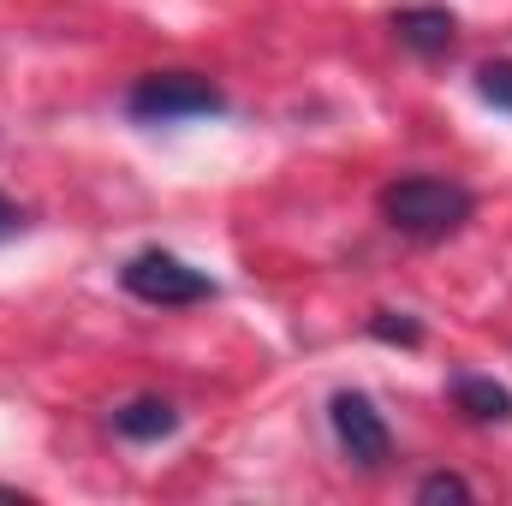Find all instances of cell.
Masks as SVG:
<instances>
[{
    "label": "cell",
    "instance_id": "cell-11",
    "mask_svg": "<svg viewBox=\"0 0 512 506\" xmlns=\"http://www.w3.org/2000/svg\"><path fill=\"white\" fill-rule=\"evenodd\" d=\"M18 233H30V215H24L12 197H0V245H12Z\"/></svg>",
    "mask_w": 512,
    "mask_h": 506
},
{
    "label": "cell",
    "instance_id": "cell-3",
    "mask_svg": "<svg viewBox=\"0 0 512 506\" xmlns=\"http://www.w3.org/2000/svg\"><path fill=\"white\" fill-rule=\"evenodd\" d=\"M120 286H126V298L149 304V310H191V304H209V298L221 292L215 274L191 268L185 256L161 251V245L131 251L126 262H120Z\"/></svg>",
    "mask_w": 512,
    "mask_h": 506
},
{
    "label": "cell",
    "instance_id": "cell-8",
    "mask_svg": "<svg viewBox=\"0 0 512 506\" xmlns=\"http://www.w3.org/2000/svg\"><path fill=\"white\" fill-rule=\"evenodd\" d=\"M370 340L399 346V352H417V346H423V322H417L411 310H376V316H370Z\"/></svg>",
    "mask_w": 512,
    "mask_h": 506
},
{
    "label": "cell",
    "instance_id": "cell-12",
    "mask_svg": "<svg viewBox=\"0 0 512 506\" xmlns=\"http://www.w3.org/2000/svg\"><path fill=\"white\" fill-rule=\"evenodd\" d=\"M0 501H18V506H24L30 495H24V489H0Z\"/></svg>",
    "mask_w": 512,
    "mask_h": 506
},
{
    "label": "cell",
    "instance_id": "cell-10",
    "mask_svg": "<svg viewBox=\"0 0 512 506\" xmlns=\"http://www.w3.org/2000/svg\"><path fill=\"white\" fill-rule=\"evenodd\" d=\"M417 501H477V489L465 483V477H453V471H429L423 483H417Z\"/></svg>",
    "mask_w": 512,
    "mask_h": 506
},
{
    "label": "cell",
    "instance_id": "cell-6",
    "mask_svg": "<svg viewBox=\"0 0 512 506\" xmlns=\"http://www.w3.org/2000/svg\"><path fill=\"white\" fill-rule=\"evenodd\" d=\"M114 435L131 441V447H155V441H167V435H179V423H185V411L173 405V399H161V393H131L126 405H114Z\"/></svg>",
    "mask_w": 512,
    "mask_h": 506
},
{
    "label": "cell",
    "instance_id": "cell-1",
    "mask_svg": "<svg viewBox=\"0 0 512 506\" xmlns=\"http://www.w3.org/2000/svg\"><path fill=\"white\" fill-rule=\"evenodd\" d=\"M376 209H382L387 233H399L411 245H447V239H459L471 227L477 191L447 179V173H399V179L382 185Z\"/></svg>",
    "mask_w": 512,
    "mask_h": 506
},
{
    "label": "cell",
    "instance_id": "cell-4",
    "mask_svg": "<svg viewBox=\"0 0 512 506\" xmlns=\"http://www.w3.org/2000/svg\"><path fill=\"white\" fill-rule=\"evenodd\" d=\"M328 429H334V447H340V459H346L352 471H364V477L387 471V459H393V429H387L382 405H376L370 393L340 387V393L328 399Z\"/></svg>",
    "mask_w": 512,
    "mask_h": 506
},
{
    "label": "cell",
    "instance_id": "cell-2",
    "mask_svg": "<svg viewBox=\"0 0 512 506\" xmlns=\"http://www.w3.org/2000/svg\"><path fill=\"white\" fill-rule=\"evenodd\" d=\"M126 114L137 126H179L227 114V90L203 72H143L126 90Z\"/></svg>",
    "mask_w": 512,
    "mask_h": 506
},
{
    "label": "cell",
    "instance_id": "cell-5",
    "mask_svg": "<svg viewBox=\"0 0 512 506\" xmlns=\"http://www.w3.org/2000/svg\"><path fill=\"white\" fill-rule=\"evenodd\" d=\"M387 24H393L399 48H405V54H417V60H447V54H453V42H459V18H453L441 0L399 6Z\"/></svg>",
    "mask_w": 512,
    "mask_h": 506
},
{
    "label": "cell",
    "instance_id": "cell-9",
    "mask_svg": "<svg viewBox=\"0 0 512 506\" xmlns=\"http://www.w3.org/2000/svg\"><path fill=\"white\" fill-rule=\"evenodd\" d=\"M471 84H477V96H483L495 114H512V60H483V66L471 72Z\"/></svg>",
    "mask_w": 512,
    "mask_h": 506
},
{
    "label": "cell",
    "instance_id": "cell-7",
    "mask_svg": "<svg viewBox=\"0 0 512 506\" xmlns=\"http://www.w3.org/2000/svg\"><path fill=\"white\" fill-rule=\"evenodd\" d=\"M453 405L471 417V423H512V387L495 376H477V370H459L447 381Z\"/></svg>",
    "mask_w": 512,
    "mask_h": 506
}]
</instances>
